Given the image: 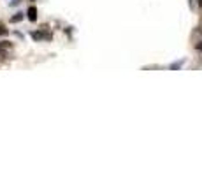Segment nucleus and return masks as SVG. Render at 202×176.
Instances as JSON below:
<instances>
[{"label": "nucleus", "mask_w": 202, "mask_h": 176, "mask_svg": "<svg viewBox=\"0 0 202 176\" xmlns=\"http://www.w3.org/2000/svg\"><path fill=\"white\" fill-rule=\"evenodd\" d=\"M28 19H30V21H35V19H37V9H35L34 6L28 9Z\"/></svg>", "instance_id": "f257e3e1"}, {"label": "nucleus", "mask_w": 202, "mask_h": 176, "mask_svg": "<svg viewBox=\"0 0 202 176\" xmlns=\"http://www.w3.org/2000/svg\"><path fill=\"white\" fill-rule=\"evenodd\" d=\"M21 18H23V16H21V14H18V16H12V19H11V21H12V23H16V21H19Z\"/></svg>", "instance_id": "f03ea898"}, {"label": "nucleus", "mask_w": 202, "mask_h": 176, "mask_svg": "<svg viewBox=\"0 0 202 176\" xmlns=\"http://www.w3.org/2000/svg\"><path fill=\"white\" fill-rule=\"evenodd\" d=\"M5 32H7V30H5L4 27H0V34H5Z\"/></svg>", "instance_id": "7ed1b4c3"}, {"label": "nucleus", "mask_w": 202, "mask_h": 176, "mask_svg": "<svg viewBox=\"0 0 202 176\" xmlns=\"http://www.w3.org/2000/svg\"><path fill=\"white\" fill-rule=\"evenodd\" d=\"M199 6H200V7H202V0H199Z\"/></svg>", "instance_id": "20e7f679"}, {"label": "nucleus", "mask_w": 202, "mask_h": 176, "mask_svg": "<svg viewBox=\"0 0 202 176\" xmlns=\"http://www.w3.org/2000/svg\"><path fill=\"white\" fill-rule=\"evenodd\" d=\"M199 50H202V44H199Z\"/></svg>", "instance_id": "39448f33"}]
</instances>
